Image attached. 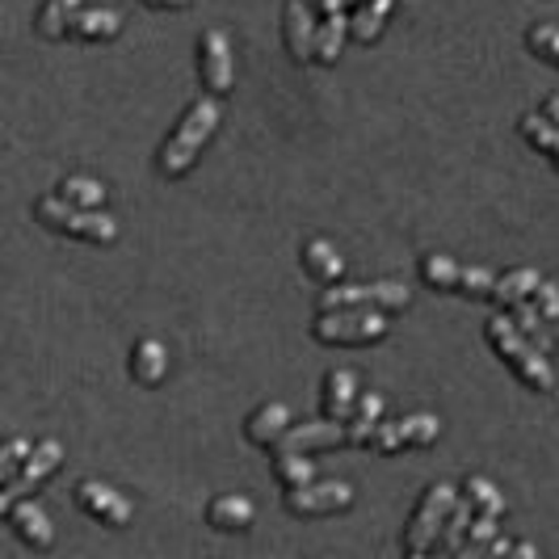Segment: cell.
Returning a JSON list of instances; mask_svg holds the SVG:
<instances>
[{
  "instance_id": "obj_24",
  "label": "cell",
  "mask_w": 559,
  "mask_h": 559,
  "mask_svg": "<svg viewBox=\"0 0 559 559\" xmlns=\"http://www.w3.org/2000/svg\"><path fill=\"white\" fill-rule=\"evenodd\" d=\"M472 518H476V509H472V501H454V509H450L447 526H442V534L433 538V547H429V556H459V547H463V538H467V526H472Z\"/></svg>"
},
{
  "instance_id": "obj_33",
  "label": "cell",
  "mask_w": 559,
  "mask_h": 559,
  "mask_svg": "<svg viewBox=\"0 0 559 559\" xmlns=\"http://www.w3.org/2000/svg\"><path fill=\"white\" fill-rule=\"evenodd\" d=\"M501 534V518H492V513H476L472 518V526H467V538H463V547H459V556L463 559H476L488 551V543Z\"/></svg>"
},
{
  "instance_id": "obj_8",
  "label": "cell",
  "mask_w": 559,
  "mask_h": 559,
  "mask_svg": "<svg viewBox=\"0 0 559 559\" xmlns=\"http://www.w3.org/2000/svg\"><path fill=\"white\" fill-rule=\"evenodd\" d=\"M198 76L202 88L211 97H224L236 84V56H231V43H227L224 29H202L198 38Z\"/></svg>"
},
{
  "instance_id": "obj_11",
  "label": "cell",
  "mask_w": 559,
  "mask_h": 559,
  "mask_svg": "<svg viewBox=\"0 0 559 559\" xmlns=\"http://www.w3.org/2000/svg\"><path fill=\"white\" fill-rule=\"evenodd\" d=\"M72 497H76V504H81L93 522H102V526H127V522L135 518L131 501H127L118 488L102 484V479H81V484L72 488Z\"/></svg>"
},
{
  "instance_id": "obj_37",
  "label": "cell",
  "mask_w": 559,
  "mask_h": 559,
  "mask_svg": "<svg viewBox=\"0 0 559 559\" xmlns=\"http://www.w3.org/2000/svg\"><path fill=\"white\" fill-rule=\"evenodd\" d=\"M534 308L543 311V320L551 324V333L559 336V286L556 282H538V290H534Z\"/></svg>"
},
{
  "instance_id": "obj_19",
  "label": "cell",
  "mask_w": 559,
  "mask_h": 559,
  "mask_svg": "<svg viewBox=\"0 0 559 559\" xmlns=\"http://www.w3.org/2000/svg\"><path fill=\"white\" fill-rule=\"evenodd\" d=\"M131 379L140 388H160L168 379V345L156 336H143L131 349Z\"/></svg>"
},
{
  "instance_id": "obj_28",
  "label": "cell",
  "mask_w": 559,
  "mask_h": 559,
  "mask_svg": "<svg viewBox=\"0 0 559 559\" xmlns=\"http://www.w3.org/2000/svg\"><path fill=\"white\" fill-rule=\"evenodd\" d=\"M84 4L81 0H43V9H38V17H34V26H38V34L43 38H63L68 29H72V17L81 13Z\"/></svg>"
},
{
  "instance_id": "obj_40",
  "label": "cell",
  "mask_w": 559,
  "mask_h": 559,
  "mask_svg": "<svg viewBox=\"0 0 559 559\" xmlns=\"http://www.w3.org/2000/svg\"><path fill=\"white\" fill-rule=\"evenodd\" d=\"M147 9H190L194 0H143Z\"/></svg>"
},
{
  "instance_id": "obj_30",
  "label": "cell",
  "mask_w": 559,
  "mask_h": 559,
  "mask_svg": "<svg viewBox=\"0 0 559 559\" xmlns=\"http://www.w3.org/2000/svg\"><path fill=\"white\" fill-rule=\"evenodd\" d=\"M518 131H522V140L531 143L534 152H543V156H556L559 152V127L547 114H522Z\"/></svg>"
},
{
  "instance_id": "obj_2",
  "label": "cell",
  "mask_w": 559,
  "mask_h": 559,
  "mask_svg": "<svg viewBox=\"0 0 559 559\" xmlns=\"http://www.w3.org/2000/svg\"><path fill=\"white\" fill-rule=\"evenodd\" d=\"M484 336H488V345L497 349V358H501V362L509 366L531 392H538V395L556 392V370H551V362H547V354L522 336V329L513 324V316L497 311V316L484 324Z\"/></svg>"
},
{
  "instance_id": "obj_27",
  "label": "cell",
  "mask_w": 559,
  "mask_h": 559,
  "mask_svg": "<svg viewBox=\"0 0 559 559\" xmlns=\"http://www.w3.org/2000/svg\"><path fill=\"white\" fill-rule=\"evenodd\" d=\"M392 9H395V0H362V4L354 9V17H349V38L374 43V38L383 34V22H388Z\"/></svg>"
},
{
  "instance_id": "obj_25",
  "label": "cell",
  "mask_w": 559,
  "mask_h": 559,
  "mask_svg": "<svg viewBox=\"0 0 559 559\" xmlns=\"http://www.w3.org/2000/svg\"><path fill=\"white\" fill-rule=\"evenodd\" d=\"M538 270H509V274H501L497 278V286H492V304L497 308H513V304H522V299H534V290H538Z\"/></svg>"
},
{
  "instance_id": "obj_14",
  "label": "cell",
  "mask_w": 559,
  "mask_h": 559,
  "mask_svg": "<svg viewBox=\"0 0 559 559\" xmlns=\"http://www.w3.org/2000/svg\"><path fill=\"white\" fill-rule=\"evenodd\" d=\"M349 442V433H345V420H304V425H290L286 429V438L278 442V450H333V447H345Z\"/></svg>"
},
{
  "instance_id": "obj_36",
  "label": "cell",
  "mask_w": 559,
  "mask_h": 559,
  "mask_svg": "<svg viewBox=\"0 0 559 559\" xmlns=\"http://www.w3.org/2000/svg\"><path fill=\"white\" fill-rule=\"evenodd\" d=\"M29 450H34V442H26V438H9V442H4V450H0V484L22 472Z\"/></svg>"
},
{
  "instance_id": "obj_34",
  "label": "cell",
  "mask_w": 559,
  "mask_h": 559,
  "mask_svg": "<svg viewBox=\"0 0 559 559\" xmlns=\"http://www.w3.org/2000/svg\"><path fill=\"white\" fill-rule=\"evenodd\" d=\"M492 286H497V274L488 265H463L454 290L467 295V299H492Z\"/></svg>"
},
{
  "instance_id": "obj_29",
  "label": "cell",
  "mask_w": 559,
  "mask_h": 559,
  "mask_svg": "<svg viewBox=\"0 0 559 559\" xmlns=\"http://www.w3.org/2000/svg\"><path fill=\"white\" fill-rule=\"evenodd\" d=\"M59 198H68L72 206H88V211H102L106 206V198L110 190L97 181V177H84V173H68L63 181H59Z\"/></svg>"
},
{
  "instance_id": "obj_10",
  "label": "cell",
  "mask_w": 559,
  "mask_h": 559,
  "mask_svg": "<svg viewBox=\"0 0 559 559\" xmlns=\"http://www.w3.org/2000/svg\"><path fill=\"white\" fill-rule=\"evenodd\" d=\"M442 438V417L433 413H413V417H400V420H383L379 425V438H374V450L383 454H395V450H408V447H429Z\"/></svg>"
},
{
  "instance_id": "obj_6",
  "label": "cell",
  "mask_w": 559,
  "mask_h": 559,
  "mask_svg": "<svg viewBox=\"0 0 559 559\" xmlns=\"http://www.w3.org/2000/svg\"><path fill=\"white\" fill-rule=\"evenodd\" d=\"M408 286L400 282H349V286H329L320 295V311L333 308H374V311H400L408 308Z\"/></svg>"
},
{
  "instance_id": "obj_35",
  "label": "cell",
  "mask_w": 559,
  "mask_h": 559,
  "mask_svg": "<svg viewBox=\"0 0 559 559\" xmlns=\"http://www.w3.org/2000/svg\"><path fill=\"white\" fill-rule=\"evenodd\" d=\"M526 47H531L543 63L559 68V26H531L526 29Z\"/></svg>"
},
{
  "instance_id": "obj_43",
  "label": "cell",
  "mask_w": 559,
  "mask_h": 559,
  "mask_svg": "<svg viewBox=\"0 0 559 559\" xmlns=\"http://www.w3.org/2000/svg\"><path fill=\"white\" fill-rule=\"evenodd\" d=\"M345 4H362V0H345Z\"/></svg>"
},
{
  "instance_id": "obj_20",
  "label": "cell",
  "mask_w": 559,
  "mask_h": 559,
  "mask_svg": "<svg viewBox=\"0 0 559 559\" xmlns=\"http://www.w3.org/2000/svg\"><path fill=\"white\" fill-rule=\"evenodd\" d=\"M299 261H304V270H308L320 286H333V282H341V274H345V257L336 252L333 240H320V236L304 245Z\"/></svg>"
},
{
  "instance_id": "obj_38",
  "label": "cell",
  "mask_w": 559,
  "mask_h": 559,
  "mask_svg": "<svg viewBox=\"0 0 559 559\" xmlns=\"http://www.w3.org/2000/svg\"><path fill=\"white\" fill-rule=\"evenodd\" d=\"M484 556H513V543H509V538H501V534H497V538H492V543H488V551H484Z\"/></svg>"
},
{
  "instance_id": "obj_17",
  "label": "cell",
  "mask_w": 559,
  "mask_h": 559,
  "mask_svg": "<svg viewBox=\"0 0 559 559\" xmlns=\"http://www.w3.org/2000/svg\"><path fill=\"white\" fill-rule=\"evenodd\" d=\"M206 522L219 534H245L257 522V509L245 492H219L215 501L206 504Z\"/></svg>"
},
{
  "instance_id": "obj_21",
  "label": "cell",
  "mask_w": 559,
  "mask_h": 559,
  "mask_svg": "<svg viewBox=\"0 0 559 559\" xmlns=\"http://www.w3.org/2000/svg\"><path fill=\"white\" fill-rule=\"evenodd\" d=\"M118 29H122V17L114 13V9H102V4H93V9H81L76 17H72V38H81V43H110L118 38Z\"/></svg>"
},
{
  "instance_id": "obj_9",
  "label": "cell",
  "mask_w": 559,
  "mask_h": 559,
  "mask_svg": "<svg viewBox=\"0 0 559 559\" xmlns=\"http://www.w3.org/2000/svg\"><path fill=\"white\" fill-rule=\"evenodd\" d=\"M354 504V484L345 479H311L308 488L286 492V513L295 518H329Z\"/></svg>"
},
{
  "instance_id": "obj_41",
  "label": "cell",
  "mask_w": 559,
  "mask_h": 559,
  "mask_svg": "<svg viewBox=\"0 0 559 559\" xmlns=\"http://www.w3.org/2000/svg\"><path fill=\"white\" fill-rule=\"evenodd\" d=\"M543 114H547V118H551V122L559 127V93H551V97L543 102Z\"/></svg>"
},
{
  "instance_id": "obj_22",
  "label": "cell",
  "mask_w": 559,
  "mask_h": 559,
  "mask_svg": "<svg viewBox=\"0 0 559 559\" xmlns=\"http://www.w3.org/2000/svg\"><path fill=\"white\" fill-rule=\"evenodd\" d=\"M345 38H349V17L345 9L341 13H324L320 17V29H316V63L320 68H333L341 51H345Z\"/></svg>"
},
{
  "instance_id": "obj_31",
  "label": "cell",
  "mask_w": 559,
  "mask_h": 559,
  "mask_svg": "<svg viewBox=\"0 0 559 559\" xmlns=\"http://www.w3.org/2000/svg\"><path fill=\"white\" fill-rule=\"evenodd\" d=\"M459 261L454 257H447V252H429L425 261H420V278H425V286L429 290H454L459 286Z\"/></svg>"
},
{
  "instance_id": "obj_23",
  "label": "cell",
  "mask_w": 559,
  "mask_h": 559,
  "mask_svg": "<svg viewBox=\"0 0 559 559\" xmlns=\"http://www.w3.org/2000/svg\"><path fill=\"white\" fill-rule=\"evenodd\" d=\"M509 316H513V324L522 329V336H526L531 345H538V349L551 358V349L559 345V336L551 333V324L543 320V311L534 308V299H522V304H513V308H509Z\"/></svg>"
},
{
  "instance_id": "obj_26",
  "label": "cell",
  "mask_w": 559,
  "mask_h": 559,
  "mask_svg": "<svg viewBox=\"0 0 559 559\" xmlns=\"http://www.w3.org/2000/svg\"><path fill=\"white\" fill-rule=\"evenodd\" d=\"M274 479L282 484V492H295V488H308L316 479V467L304 450H278L274 454Z\"/></svg>"
},
{
  "instance_id": "obj_3",
  "label": "cell",
  "mask_w": 559,
  "mask_h": 559,
  "mask_svg": "<svg viewBox=\"0 0 559 559\" xmlns=\"http://www.w3.org/2000/svg\"><path fill=\"white\" fill-rule=\"evenodd\" d=\"M34 219L47 227V231H59V236H72V240H84V245H114L118 240V224H114L106 211H88V206H72L68 198H38L34 202Z\"/></svg>"
},
{
  "instance_id": "obj_42",
  "label": "cell",
  "mask_w": 559,
  "mask_h": 559,
  "mask_svg": "<svg viewBox=\"0 0 559 559\" xmlns=\"http://www.w3.org/2000/svg\"><path fill=\"white\" fill-rule=\"evenodd\" d=\"M513 556H538V547L534 543H513Z\"/></svg>"
},
{
  "instance_id": "obj_7",
  "label": "cell",
  "mask_w": 559,
  "mask_h": 559,
  "mask_svg": "<svg viewBox=\"0 0 559 559\" xmlns=\"http://www.w3.org/2000/svg\"><path fill=\"white\" fill-rule=\"evenodd\" d=\"M59 463H63V447H59L56 438H43V442H34V450L26 454V463H22V472L13 479H4V488H0V513H9V504L29 497L34 488H43L47 479L59 472Z\"/></svg>"
},
{
  "instance_id": "obj_1",
  "label": "cell",
  "mask_w": 559,
  "mask_h": 559,
  "mask_svg": "<svg viewBox=\"0 0 559 559\" xmlns=\"http://www.w3.org/2000/svg\"><path fill=\"white\" fill-rule=\"evenodd\" d=\"M219 118H224V110H219L215 97H198V102H190V110L181 114L177 131L168 135L165 147H160V156H156L160 177H168V181L186 177V173L198 165V156H202V147L211 143V135L219 131Z\"/></svg>"
},
{
  "instance_id": "obj_32",
  "label": "cell",
  "mask_w": 559,
  "mask_h": 559,
  "mask_svg": "<svg viewBox=\"0 0 559 559\" xmlns=\"http://www.w3.org/2000/svg\"><path fill=\"white\" fill-rule=\"evenodd\" d=\"M459 492H463V501H472V509H476V513H492V518H501V513H504V497L497 492V484H492V479L467 476Z\"/></svg>"
},
{
  "instance_id": "obj_15",
  "label": "cell",
  "mask_w": 559,
  "mask_h": 559,
  "mask_svg": "<svg viewBox=\"0 0 559 559\" xmlns=\"http://www.w3.org/2000/svg\"><path fill=\"white\" fill-rule=\"evenodd\" d=\"M290 425H295V420H290V408H286L282 400H270V404H257V408L249 413V420H245V438H249L252 447L270 450L286 438Z\"/></svg>"
},
{
  "instance_id": "obj_13",
  "label": "cell",
  "mask_w": 559,
  "mask_h": 559,
  "mask_svg": "<svg viewBox=\"0 0 559 559\" xmlns=\"http://www.w3.org/2000/svg\"><path fill=\"white\" fill-rule=\"evenodd\" d=\"M9 526L17 531V538L34 547V551H51L56 547V526H51V518H47V509L34 501V497H22V501L9 504Z\"/></svg>"
},
{
  "instance_id": "obj_4",
  "label": "cell",
  "mask_w": 559,
  "mask_h": 559,
  "mask_svg": "<svg viewBox=\"0 0 559 559\" xmlns=\"http://www.w3.org/2000/svg\"><path fill=\"white\" fill-rule=\"evenodd\" d=\"M388 311L374 308H333V311H316L311 320V336L320 345H370V341H383L388 336Z\"/></svg>"
},
{
  "instance_id": "obj_5",
  "label": "cell",
  "mask_w": 559,
  "mask_h": 559,
  "mask_svg": "<svg viewBox=\"0 0 559 559\" xmlns=\"http://www.w3.org/2000/svg\"><path fill=\"white\" fill-rule=\"evenodd\" d=\"M454 501H459V488H450V484H429L425 488V497L413 509V522L404 526V556H429V547L447 526Z\"/></svg>"
},
{
  "instance_id": "obj_39",
  "label": "cell",
  "mask_w": 559,
  "mask_h": 559,
  "mask_svg": "<svg viewBox=\"0 0 559 559\" xmlns=\"http://www.w3.org/2000/svg\"><path fill=\"white\" fill-rule=\"evenodd\" d=\"M308 4L320 13V17H324V13H341V9H345V0H308Z\"/></svg>"
},
{
  "instance_id": "obj_44",
  "label": "cell",
  "mask_w": 559,
  "mask_h": 559,
  "mask_svg": "<svg viewBox=\"0 0 559 559\" xmlns=\"http://www.w3.org/2000/svg\"><path fill=\"white\" fill-rule=\"evenodd\" d=\"M551 160H556V168H559V152H556V156H551Z\"/></svg>"
},
{
  "instance_id": "obj_12",
  "label": "cell",
  "mask_w": 559,
  "mask_h": 559,
  "mask_svg": "<svg viewBox=\"0 0 559 559\" xmlns=\"http://www.w3.org/2000/svg\"><path fill=\"white\" fill-rule=\"evenodd\" d=\"M316 29H320V13L311 9L308 0H286V9H282V38H286V51H290L295 63L316 59Z\"/></svg>"
},
{
  "instance_id": "obj_16",
  "label": "cell",
  "mask_w": 559,
  "mask_h": 559,
  "mask_svg": "<svg viewBox=\"0 0 559 559\" xmlns=\"http://www.w3.org/2000/svg\"><path fill=\"white\" fill-rule=\"evenodd\" d=\"M358 392H362L358 388V374L349 366H333L324 374V383H320V408H324V417L349 420L354 404H358Z\"/></svg>"
},
{
  "instance_id": "obj_18",
  "label": "cell",
  "mask_w": 559,
  "mask_h": 559,
  "mask_svg": "<svg viewBox=\"0 0 559 559\" xmlns=\"http://www.w3.org/2000/svg\"><path fill=\"white\" fill-rule=\"evenodd\" d=\"M383 395L379 392H358V404H354V413L345 420V433H349V447H362L370 450L374 447V438H379V425H383Z\"/></svg>"
}]
</instances>
